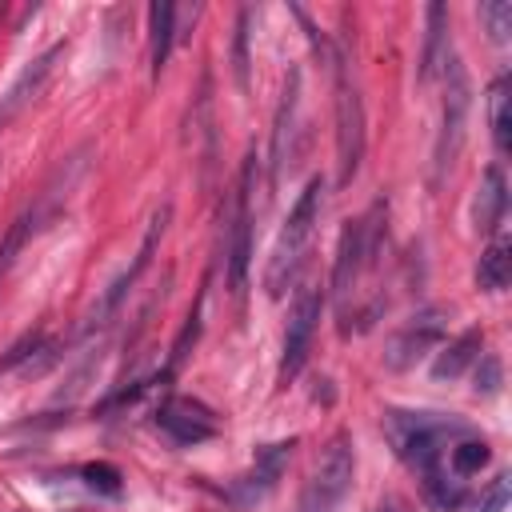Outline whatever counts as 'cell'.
<instances>
[{
	"instance_id": "obj_1",
	"label": "cell",
	"mask_w": 512,
	"mask_h": 512,
	"mask_svg": "<svg viewBox=\"0 0 512 512\" xmlns=\"http://www.w3.org/2000/svg\"><path fill=\"white\" fill-rule=\"evenodd\" d=\"M320 200H324V180L312 176V180L304 184V192L296 196V204H292V212H288V220H284V228H280V240H276V248H272V256H268V268H264V292H268L272 300L284 296V288L296 280V272H300V264H304L308 240H312L316 220H320Z\"/></svg>"
},
{
	"instance_id": "obj_2",
	"label": "cell",
	"mask_w": 512,
	"mask_h": 512,
	"mask_svg": "<svg viewBox=\"0 0 512 512\" xmlns=\"http://www.w3.org/2000/svg\"><path fill=\"white\" fill-rule=\"evenodd\" d=\"M384 424H388V436H392V448L400 452V460L412 464L424 476L440 472L448 436L468 432L460 420H448V416H436V412H388Z\"/></svg>"
},
{
	"instance_id": "obj_3",
	"label": "cell",
	"mask_w": 512,
	"mask_h": 512,
	"mask_svg": "<svg viewBox=\"0 0 512 512\" xmlns=\"http://www.w3.org/2000/svg\"><path fill=\"white\" fill-rule=\"evenodd\" d=\"M352 472H356V456H352V436L336 432L320 460L312 464L304 488H300V512H336L340 500L352 488Z\"/></svg>"
},
{
	"instance_id": "obj_4",
	"label": "cell",
	"mask_w": 512,
	"mask_h": 512,
	"mask_svg": "<svg viewBox=\"0 0 512 512\" xmlns=\"http://www.w3.org/2000/svg\"><path fill=\"white\" fill-rule=\"evenodd\" d=\"M364 160V104L360 92L348 84L344 64L336 60V180L352 184Z\"/></svg>"
},
{
	"instance_id": "obj_5",
	"label": "cell",
	"mask_w": 512,
	"mask_h": 512,
	"mask_svg": "<svg viewBox=\"0 0 512 512\" xmlns=\"http://www.w3.org/2000/svg\"><path fill=\"white\" fill-rule=\"evenodd\" d=\"M252 176H256V156L248 152L244 168H240V184L232 192V208H228V284L232 292H244L248 280V256H252Z\"/></svg>"
},
{
	"instance_id": "obj_6",
	"label": "cell",
	"mask_w": 512,
	"mask_h": 512,
	"mask_svg": "<svg viewBox=\"0 0 512 512\" xmlns=\"http://www.w3.org/2000/svg\"><path fill=\"white\" fill-rule=\"evenodd\" d=\"M168 216H172V208L164 204L156 216H152V224H148V232H144V244H140V252H136V260H132V268L128 272H120L108 288H104V296L92 304V312H88V320H84V332L92 336V332H100V328H108V320L120 312V304H124V296H128V288L140 280V272L152 264V252H156V244H160V236H164V224H168Z\"/></svg>"
},
{
	"instance_id": "obj_7",
	"label": "cell",
	"mask_w": 512,
	"mask_h": 512,
	"mask_svg": "<svg viewBox=\"0 0 512 512\" xmlns=\"http://www.w3.org/2000/svg\"><path fill=\"white\" fill-rule=\"evenodd\" d=\"M444 76H448V96H444V124H440V140H436V156H432V168H436L432 180H440L452 168L460 140H464V124H468V76L456 56H448Z\"/></svg>"
},
{
	"instance_id": "obj_8",
	"label": "cell",
	"mask_w": 512,
	"mask_h": 512,
	"mask_svg": "<svg viewBox=\"0 0 512 512\" xmlns=\"http://www.w3.org/2000/svg\"><path fill=\"white\" fill-rule=\"evenodd\" d=\"M320 308H324L320 284H308V288L296 292V304H292V316H288V328H284V356H280V380L284 384L308 360V348H312V336H316V324H320Z\"/></svg>"
},
{
	"instance_id": "obj_9",
	"label": "cell",
	"mask_w": 512,
	"mask_h": 512,
	"mask_svg": "<svg viewBox=\"0 0 512 512\" xmlns=\"http://www.w3.org/2000/svg\"><path fill=\"white\" fill-rule=\"evenodd\" d=\"M448 332V312L444 308H420L392 340H388V352H384V364L388 368H412L428 348H436Z\"/></svg>"
},
{
	"instance_id": "obj_10",
	"label": "cell",
	"mask_w": 512,
	"mask_h": 512,
	"mask_svg": "<svg viewBox=\"0 0 512 512\" xmlns=\"http://www.w3.org/2000/svg\"><path fill=\"white\" fill-rule=\"evenodd\" d=\"M64 56V44H52L48 52H40L36 60H28L24 64V72L12 80V88L0 96V128L8 124V120H16L20 116V108L28 104V100H36L40 96V88L48 84V76L56 72V60Z\"/></svg>"
},
{
	"instance_id": "obj_11",
	"label": "cell",
	"mask_w": 512,
	"mask_h": 512,
	"mask_svg": "<svg viewBox=\"0 0 512 512\" xmlns=\"http://www.w3.org/2000/svg\"><path fill=\"white\" fill-rule=\"evenodd\" d=\"M156 424L176 440V444H204V440H212L216 436V424H212V412L204 408V404H196V400H168L160 412H156Z\"/></svg>"
},
{
	"instance_id": "obj_12",
	"label": "cell",
	"mask_w": 512,
	"mask_h": 512,
	"mask_svg": "<svg viewBox=\"0 0 512 512\" xmlns=\"http://www.w3.org/2000/svg\"><path fill=\"white\" fill-rule=\"evenodd\" d=\"M364 272V228L360 220H348L340 228V244H336V264H332V296L344 308V300L352 296L356 280Z\"/></svg>"
},
{
	"instance_id": "obj_13",
	"label": "cell",
	"mask_w": 512,
	"mask_h": 512,
	"mask_svg": "<svg viewBox=\"0 0 512 512\" xmlns=\"http://www.w3.org/2000/svg\"><path fill=\"white\" fill-rule=\"evenodd\" d=\"M448 64V8L440 0H432L424 8V48H420V68H416V80L428 84L444 72Z\"/></svg>"
},
{
	"instance_id": "obj_14",
	"label": "cell",
	"mask_w": 512,
	"mask_h": 512,
	"mask_svg": "<svg viewBox=\"0 0 512 512\" xmlns=\"http://www.w3.org/2000/svg\"><path fill=\"white\" fill-rule=\"evenodd\" d=\"M288 456H292V440H280V444L260 448V452H256V464H252V472L240 480L236 496H240V500H260L264 492H272L276 480H280L284 468H288Z\"/></svg>"
},
{
	"instance_id": "obj_15",
	"label": "cell",
	"mask_w": 512,
	"mask_h": 512,
	"mask_svg": "<svg viewBox=\"0 0 512 512\" xmlns=\"http://www.w3.org/2000/svg\"><path fill=\"white\" fill-rule=\"evenodd\" d=\"M504 208H508V184H504V172H500L496 164H488L484 176H480L476 208H472V216H476V232L492 236V232L500 228V220H504Z\"/></svg>"
},
{
	"instance_id": "obj_16",
	"label": "cell",
	"mask_w": 512,
	"mask_h": 512,
	"mask_svg": "<svg viewBox=\"0 0 512 512\" xmlns=\"http://www.w3.org/2000/svg\"><path fill=\"white\" fill-rule=\"evenodd\" d=\"M480 348H484V332H480V328L460 332V336L436 356V364H432V380H456V376L480 356Z\"/></svg>"
},
{
	"instance_id": "obj_17",
	"label": "cell",
	"mask_w": 512,
	"mask_h": 512,
	"mask_svg": "<svg viewBox=\"0 0 512 512\" xmlns=\"http://www.w3.org/2000/svg\"><path fill=\"white\" fill-rule=\"evenodd\" d=\"M148 24H152V76H160L172 52V36H176V4L156 0L148 8Z\"/></svg>"
},
{
	"instance_id": "obj_18",
	"label": "cell",
	"mask_w": 512,
	"mask_h": 512,
	"mask_svg": "<svg viewBox=\"0 0 512 512\" xmlns=\"http://www.w3.org/2000/svg\"><path fill=\"white\" fill-rule=\"evenodd\" d=\"M508 280H512V248H508V240H492V244L480 252L476 284H480L484 292H500Z\"/></svg>"
},
{
	"instance_id": "obj_19",
	"label": "cell",
	"mask_w": 512,
	"mask_h": 512,
	"mask_svg": "<svg viewBox=\"0 0 512 512\" xmlns=\"http://www.w3.org/2000/svg\"><path fill=\"white\" fill-rule=\"evenodd\" d=\"M488 120H492V140L496 152L504 156L512 148V116H508V76H496L488 88Z\"/></svg>"
},
{
	"instance_id": "obj_20",
	"label": "cell",
	"mask_w": 512,
	"mask_h": 512,
	"mask_svg": "<svg viewBox=\"0 0 512 512\" xmlns=\"http://www.w3.org/2000/svg\"><path fill=\"white\" fill-rule=\"evenodd\" d=\"M296 92H300V72L292 68L288 84H284L280 112H276V128H272V168H280V160H284V136H288V124H292V112H296Z\"/></svg>"
},
{
	"instance_id": "obj_21",
	"label": "cell",
	"mask_w": 512,
	"mask_h": 512,
	"mask_svg": "<svg viewBox=\"0 0 512 512\" xmlns=\"http://www.w3.org/2000/svg\"><path fill=\"white\" fill-rule=\"evenodd\" d=\"M488 444L484 440H460V444H452L448 448V464H452V472L456 476H472V472H480L484 464H488Z\"/></svg>"
},
{
	"instance_id": "obj_22",
	"label": "cell",
	"mask_w": 512,
	"mask_h": 512,
	"mask_svg": "<svg viewBox=\"0 0 512 512\" xmlns=\"http://www.w3.org/2000/svg\"><path fill=\"white\" fill-rule=\"evenodd\" d=\"M32 224H36V212H24V216H16V220H12V228L4 232V240H0V276L12 268V260H16V252L24 248V240H28Z\"/></svg>"
},
{
	"instance_id": "obj_23",
	"label": "cell",
	"mask_w": 512,
	"mask_h": 512,
	"mask_svg": "<svg viewBox=\"0 0 512 512\" xmlns=\"http://www.w3.org/2000/svg\"><path fill=\"white\" fill-rule=\"evenodd\" d=\"M248 20H252V12L244 8L236 16V36H232V76H236L240 92L248 88Z\"/></svg>"
},
{
	"instance_id": "obj_24",
	"label": "cell",
	"mask_w": 512,
	"mask_h": 512,
	"mask_svg": "<svg viewBox=\"0 0 512 512\" xmlns=\"http://www.w3.org/2000/svg\"><path fill=\"white\" fill-rule=\"evenodd\" d=\"M480 20L488 24V36H492L496 44H504V40L512 36V4H508V0H488V4H480Z\"/></svg>"
},
{
	"instance_id": "obj_25",
	"label": "cell",
	"mask_w": 512,
	"mask_h": 512,
	"mask_svg": "<svg viewBox=\"0 0 512 512\" xmlns=\"http://www.w3.org/2000/svg\"><path fill=\"white\" fill-rule=\"evenodd\" d=\"M80 476H84V484H88L92 492H104V496H120V468H116V464L92 460V464H84V468H80Z\"/></svg>"
},
{
	"instance_id": "obj_26",
	"label": "cell",
	"mask_w": 512,
	"mask_h": 512,
	"mask_svg": "<svg viewBox=\"0 0 512 512\" xmlns=\"http://www.w3.org/2000/svg\"><path fill=\"white\" fill-rule=\"evenodd\" d=\"M424 488H428V496L440 504V508H460L464 504V484L460 480H444V472H428L424 476Z\"/></svg>"
},
{
	"instance_id": "obj_27",
	"label": "cell",
	"mask_w": 512,
	"mask_h": 512,
	"mask_svg": "<svg viewBox=\"0 0 512 512\" xmlns=\"http://www.w3.org/2000/svg\"><path fill=\"white\" fill-rule=\"evenodd\" d=\"M40 348H44V332H40V328H36V332H24V336H20V340H16L12 348H8V356L0 360V372H12L16 364L32 360V356H36Z\"/></svg>"
},
{
	"instance_id": "obj_28",
	"label": "cell",
	"mask_w": 512,
	"mask_h": 512,
	"mask_svg": "<svg viewBox=\"0 0 512 512\" xmlns=\"http://www.w3.org/2000/svg\"><path fill=\"white\" fill-rule=\"evenodd\" d=\"M500 384H504L500 356H480V368H476V392L492 396V392H500Z\"/></svg>"
},
{
	"instance_id": "obj_29",
	"label": "cell",
	"mask_w": 512,
	"mask_h": 512,
	"mask_svg": "<svg viewBox=\"0 0 512 512\" xmlns=\"http://www.w3.org/2000/svg\"><path fill=\"white\" fill-rule=\"evenodd\" d=\"M504 504H508V476H500V480L488 488V496L480 500L476 512H504Z\"/></svg>"
},
{
	"instance_id": "obj_30",
	"label": "cell",
	"mask_w": 512,
	"mask_h": 512,
	"mask_svg": "<svg viewBox=\"0 0 512 512\" xmlns=\"http://www.w3.org/2000/svg\"><path fill=\"white\" fill-rule=\"evenodd\" d=\"M372 512H412V504H408L400 492H388V496H380V500L372 504Z\"/></svg>"
}]
</instances>
